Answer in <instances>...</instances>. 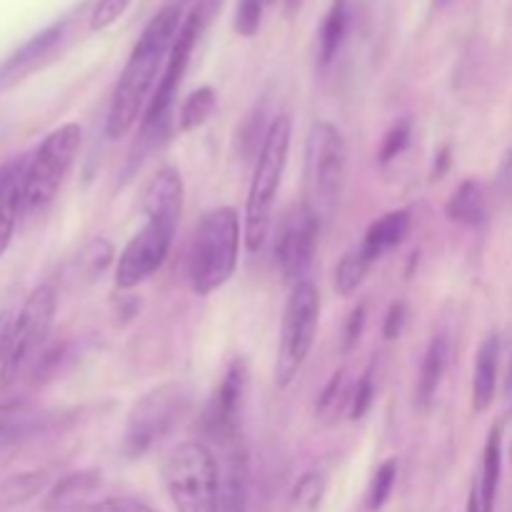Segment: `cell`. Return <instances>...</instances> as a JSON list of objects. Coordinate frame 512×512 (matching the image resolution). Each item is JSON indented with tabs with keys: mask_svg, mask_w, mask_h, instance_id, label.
<instances>
[{
	"mask_svg": "<svg viewBox=\"0 0 512 512\" xmlns=\"http://www.w3.org/2000/svg\"><path fill=\"white\" fill-rule=\"evenodd\" d=\"M188 8L190 0H165L163 8L150 18V23L140 33L110 98L108 118H105V135L110 140L125 138L143 120L155 85L170 58V50L188 18Z\"/></svg>",
	"mask_w": 512,
	"mask_h": 512,
	"instance_id": "6da1fadb",
	"label": "cell"
},
{
	"mask_svg": "<svg viewBox=\"0 0 512 512\" xmlns=\"http://www.w3.org/2000/svg\"><path fill=\"white\" fill-rule=\"evenodd\" d=\"M243 240V220L233 208H215L203 215L188 255V280L193 293L210 295L233 278Z\"/></svg>",
	"mask_w": 512,
	"mask_h": 512,
	"instance_id": "7a4b0ae2",
	"label": "cell"
},
{
	"mask_svg": "<svg viewBox=\"0 0 512 512\" xmlns=\"http://www.w3.org/2000/svg\"><path fill=\"white\" fill-rule=\"evenodd\" d=\"M210 20V15L205 13V8L200 3H195L190 8L188 18H185L183 28H180L178 40H175L173 50H170V58L165 63L163 75H160L158 85H155V93L150 98L148 108H145L143 120H140L138 140H135L133 155H130V165L138 163L150 153V150L158 148L165 140L170 130V115H173V103L178 98V88L183 83V75L188 70L190 55H193L195 43H198L200 33H203L205 23Z\"/></svg>",
	"mask_w": 512,
	"mask_h": 512,
	"instance_id": "3957f363",
	"label": "cell"
},
{
	"mask_svg": "<svg viewBox=\"0 0 512 512\" xmlns=\"http://www.w3.org/2000/svg\"><path fill=\"white\" fill-rule=\"evenodd\" d=\"M290 138H293V120L290 115H278L265 130L258 160H255L253 180H250L248 200H245V245L250 253H258L265 245L273 220L275 198L283 183L285 165H288Z\"/></svg>",
	"mask_w": 512,
	"mask_h": 512,
	"instance_id": "277c9868",
	"label": "cell"
},
{
	"mask_svg": "<svg viewBox=\"0 0 512 512\" xmlns=\"http://www.w3.org/2000/svg\"><path fill=\"white\" fill-rule=\"evenodd\" d=\"M345 170H348V148L343 133L328 120L310 125L305 138L303 203L318 215L320 223H328L338 210Z\"/></svg>",
	"mask_w": 512,
	"mask_h": 512,
	"instance_id": "5b68a950",
	"label": "cell"
},
{
	"mask_svg": "<svg viewBox=\"0 0 512 512\" xmlns=\"http://www.w3.org/2000/svg\"><path fill=\"white\" fill-rule=\"evenodd\" d=\"M163 483L178 512H223L218 458L200 440H185L170 450Z\"/></svg>",
	"mask_w": 512,
	"mask_h": 512,
	"instance_id": "8992f818",
	"label": "cell"
},
{
	"mask_svg": "<svg viewBox=\"0 0 512 512\" xmlns=\"http://www.w3.org/2000/svg\"><path fill=\"white\" fill-rule=\"evenodd\" d=\"M193 395L183 383H163L135 400L123 430L125 458H140L163 443L190 413Z\"/></svg>",
	"mask_w": 512,
	"mask_h": 512,
	"instance_id": "52a82bcc",
	"label": "cell"
},
{
	"mask_svg": "<svg viewBox=\"0 0 512 512\" xmlns=\"http://www.w3.org/2000/svg\"><path fill=\"white\" fill-rule=\"evenodd\" d=\"M83 130L78 123H65L43 138L28 155L23 180V215H35L53 203L65 175L73 168Z\"/></svg>",
	"mask_w": 512,
	"mask_h": 512,
	"instance_id": "ba28073f",
	"label": "cell"
},
{
	"mask_svg": "<svg viewBox=\"0 0 512 512\" xmlns=\"http://www.w3.org/2000/svg\"><path fill=\"white\" fill-rule=\"evenodd\" d=\"M55 310H58V293L53 283H43L25 298L20 313L13 318L10 330L8 355H5L3 370H0V388H10L18 383L20 375L38 363L45 343H48L50 328H53Z\"/></svg>",
	"mask_w": 512,
	"mask_h": 512,
	"instance_id": "9c48e42d",
	"label": "cell"
},
{
	"mask_svg": "<svg viewBox=\"0 0 512 512\" xmlns=\"http://www.w3.org/2000/svg\"><path fill=\"white\" fill-rule=\"evenodd\" d=\"M320 320V293L310 280L293 285L290 298L283 310L280 325V345L275 358V383L288 388L303 370L310 350H313L315 333Z\"/></svg>",
	"mask_w": 512,
	"mask_h": 512,
	"instance_id": "30bf717a",
	"label": "cell"
},
{
	"mask_svg": "<svg viewBox=\"0 0 512 512\" xmlns=\"http://www.w3.org/2000/svg\"><path fill=\"white\" fill-rule=\"evenodd\" d=\"M245 403H248V365L243 358H233L203 413V430L210 443L228 448L245 440Z\"/></svg>",
	"mask_w": 512,
	"mask_h": 512,
	"instance_id": "8fae6325",
	"label": "cell"
},
{
	"mask_svg": "<svg viewBox=\"0 0 512 512\" xmlns=\"http://www.w3.org/2000/svg\"><path fill=\"white\" fill-rule=\"evenodd\" d=\"M178 223L165 218H145V225L128 240L115 265V285L120 290L138 288L140 283L158 273L168 260L170 245Z\"/></svg>",
	"mask_w": 512,
	"mask_h": 512,
	"instance_id": "7c38bea8",
	"label": "cell"
},
{
	"mask_svg": "<svg viewBox=\"0 0 512 512\" xmlns=\"http://www.w3.org/2000/svg\"><path fill=\"white\" fill-rule=\"evenodd\" d=\"M320 225L323 223L318 220V215L305 203L293 205L283 218L278 243H275V258H278L280 275L290 288L308 280L315 248H318Z\"/></svg>",
	"mask_w": 512,
	"mask_h": 512,
	"instance_id": "4fadbf2b",
	"label": "cell"
},
{
	"mask_svg": "<svg viewBox=\"0 0 512 512\" xmlns=\"http://www.w3.org/2000/svg\"><path fill=\"white\" fill-rule=\"evenodd\" d=\"M220 510L248 512L250 503V455L245 440L220 448Z\"/></svg>",
	"mask_w": 512,
	"mask_h": 512,
	"instance_id": "5bb4252c",
	"label": "cell"
},
{
	"mask_svg": "<svg viewBox=\"0 0 512 512\" xmlns=\"http://www.w3.org/2000/svg\"><path fill=\"white\" fill-rule=\"evenodd\" d=\"M65 38V20L63 23L50 25L48 30H43L40 35H35L33 40L23 45L18 53L10 55L3 65H0V93L10 85L20 83L23 78H28L30 73L45 65L50 60V55L60 48Z\"/></svg>",
	"mask_w": 512,
	"mask_h": 512,
	"instance_id": "9a60e30c",
	"label": "cell"
},
{
	"mask_svg": "<svg viewBox=\"0 0 512 512\" xmlns=\"http://www.w3.org/2000/svg\"><path fill=\"white\" fill-rule=\"evenodd\" d=\"M28 168V155L13 158L0 165V258L13 240L15 225L23 215V180Z\"/></svg>",
	"mask_w": 512,
	"mask_h": 512,
	"instance_id": "2e32d148",
	"label": "cell"
},
{
	"mask_svg": "<svg viewBox=\"0 0 512 512\" xmlns=\"http://www.w3.org/2000/svg\"><path fill=\"white\" fill-rule=\"evenodd\" d=\"M500 473H503V425H493L485 440L478 478L468 498V503L478 512H495Z\"/></svg>",
	"mask_w": 512,
	"mask_h": 512,
	"instance_id": "e0dca14e",
	"label": "cell"
},
{
	"mask_svg": "<svg viewBox=\"0 0 512 512\" xmlns=\"http://www.w3.org/2000/svg\"><path fill=\"white\" fill-rule=\"evenodd\" d=\"M183 178L175 168H163L150 178L145 185L143 198H140V208H143L145 218H165L180 223L183 215Z\"/></svg>",
	"mask_w": 512,
	"mask_h": 512,
	"instance_id": "ac0fdd59",
	"label": "cell"
},
{
	"mask_svg": "<svg viewBox=\"0 0 512 512\" xmlns=\"http://www.w3.org/2000/svg\"><path fill=\"white\" fill-rule=\"evenodd\" d=\"M498 368H500V338L490 333L480 343L473 365V410L485 413L493 405L498 393Z\"/></svg>",
	"mask_w": 512,
	"mask_h": 512,
	"instance_id": "d6986e66",
	"label": "cell"
},
{
	"mask_svg": "<svg viewBox=\"0 0 512 512\" xmlns=\"http://www.w3.org/2000/svg\"><path fill=\"white\" fill-rule=\"evenodd\" d=\"M410 228H413V215L408 210H390V213H385L383 218L370 225L360 248L378 263L385 253L405 243Z\"/></svg>",
	"mask_w": 512,
	"mask_h": 512,
	"instance_id": "ffe728a7",
	"label": "cell"
},
{
	"mask_svg": "<svg viewBox=\"0 0 512 512\" xmlns=\"http://www.w3.org/2000/svg\"><path fill=\"white\" fill-rule=\"evenodd\" d=\"M43 423L45 415L25 400L0 403V453L38 433Z\"/></svg>",
	"mask_w": 512,
	"mask_h": 512,
	"instance_id": "44dd1931",
	"label": "cell"
},
{
	"mask_svg": "<svg viewBox=\"0 0 512 512\" xmlns=\"http://www.w3.org/2000/svg\"><path fill=\"white\" fill-rule=\"evenodd\" d=\"M448 355L450 345L445 335H435L430 340L428 350L423 355V365H420L418 373V388H415V403L420 410H430L435 403V395H438L440 383H443L445 368H448Z\"/></svg>",
	"mask_w": 512,
	"mask_h": 512,
	"instance_id": "7402d4cb",
	"label": "cell"
},
{
	"mask_svg": "<svg viewBox=\"0 0 512 512\" xmlns=\"http://www.w3.org/2000/svg\"><path fill=\"white\" fill-rule=\"evenodd\" d=\"M100 488V473L95 470H80L70 473L55 483V488L48 495V510H70L83 505L95 490Z\"/></svg>",
	"mask_w": 512,
	"mask_h": 512,
	"instance_id": "603a6c76",
	"label": "cell"
},
{
	"mask_svg": "<svg viewBox=\"0 0 512 512\" xmlns=\"http://www.w3.org/2000/svg\"><path fill=\"white\" fill-rule=\"evenodd\" d=\"M445 210H448V218L460 225H468V228L483 225L488 210H485V198L478 180H463V183L458 185V190L453 193V198L448 200V208Z\"/></svg>",
	"mask_w": 512,
	"mask_h": 512,
	"instance_id": "cb8c5ba5",
	"label": "cell"
},
{
	"mask_svg": "<svg viewBox=\"0 0 512 512\" xmlns=\"http://www.w3.org/2000/svg\"><path fill=\"white\" fill-rule=\"evenodd\" d=\"M348 33V0H333L318 33V60L330 65Z\"/></svg>",
	"mask_w": 512,
	"mask_h": 512,
	"instance_id": "d4e9b609",
	"label": "cell"
},
{
	"mask_svg": "<svg viewBox=\"0 0 512 512\" xmlns=\"http://www.w3.org/2000/svg\"><path fill=\"white\" fill-rule=\"evenodd\" d=\"M373 265L375 260L360 245L348 250L340 258V263L335 265V293L343 295V298H350L353 293H358V288L365 283Z\"/></svg>",
	"mask_w": 512,
	"mask_h": 512,
	"instance_id": "484cf974",
	"label": "cell"
},
{
	"mask_svg": "<svg viewBox=\"0 0 512 512\" xmlns=\"http://www.w3.org/2000/svg\"><path fill=\"white\" fill-rule=\"evenodd\" d=\"M353 388L350 383L348 370H338L333 373V378L328 380V385L323 388V393L318 395V405H315V413L325 423H333L338 420V415H343L345 410L350 413V403H353Z\"/></svg>",
	"mask_w": 512,
	"mask_h": 512,
	"instance_id": "4316f807",
	"label": "cell"
},
{
	"mask_svg": "<svg viewBox=\"0 0 512 512\" xmlns=\"http://www.w3.org/2000/svg\"><path fill=\"white\" fill-rule=\"evenodd\" d=\"M215 105H218V98H215V90L210 85H203V88L193 90V93L185 98V103L180 105L178 115V130L180 133H190V130H198L213 118Z\"/></svg>",
	"mask_w": 512,
	"mask_h": 512,
	"instance_id": "83f0119b",
	"label": "cell"
},
{
	"mask_svg": "<svg viewBox=\"0 0 512 512\" xmlns=\"http://www.w3.org/2000/svg\"><path fill=\"white\" fill-rule=\"evenodd\" d=\"M325 475L320 470H310L290 490L285 512H320L325 498Z\"/></svg>",
	"mask_w": 512,
	"mask_h": 512,
	"instance_id": "f1b7e54d",
	"label": "cell"
},
{
	"mask_svg": "<svg viewBox=\"0 0 512 512\" xmlns=\"http://www.w3.org/2000/svg\"><path fill=\"white\" fill-rule=\"evenodd\" d=\"M395 480H398V460L390 458L375 470L373 480H370V488H368V510L370 512H378L385 508V503L390 500V493L395 488Z\"/></svg>",
	"mask_w": 512,
	"mask_h": 512,
	"instance_id": "f546056e",
	"label": "cell"
},
{
	"mask_svg": "<svg viewBox=\"0 0 512 512\" xmlns=\"http://www.w3.org/2000/svg\"><path fill=\"white\" fill-rule=\"evenodd\" d=\"M410 138H413V123H410L408 118L398 120V123L385 133L383 145H380V153H378L380 163L388 165L393 163L395 158H400V155L405 153V148L410 145Z\"/></svg>",
	"mask_w": 512,
	"mask_h": 512,
	"instance_id": "4dcf8cb0",
	"label": "cell"
},
{
	"mask_svg": "<svg viewBox=\"0 0 512 512\" xmlns=\"http://www.w3.org/2000/svg\"><path fill=\"white\" fill-rule=\"evenodd\" d=\"M110 258H113V248H110L108 240L103 238H95L90 240L88 245L83 248V253H80L78 258V268L80 273L88 275V278H93L95 273H103L105 265L110 263Z\"/></svg>",
	"mask_w": 512,
	"mask_h": 512,
	"instance_id": "1f68e13d",
	"label": "cell"
},
{
	"mask_svg": "<svg viewBox=\"0 0 512 512\" xmlns=\"http://www.w3.org/2000/svg\"><path fill=\"white\" fill-rule=\"evenodd\" d=\"M375 400V365H368L353 388V403H350V418L363 420L370 413Z\"/></svg>",
	"mask_w": 512,
	"mask_h": 512,
	"instance_id": "d6a6232c",
	"label": "cell"
},
{
	"mask_svg": "<svg viewBox=\"0 0 512 512\" xmlns=\"http://www.w3.org/2000/svg\"><path fill=\"white\" fill-rule=\"evenodd\" d=\"M265 0H240L235 10V33L243 38H253L263 23Z\"/></svg>",
	"mask_w": 512,
	"mask_h": 512,
	"instance_id": "836d02e7",
	"label": "cell"
},
{
	"mask_svg": "<svg viewBox=\"0 0 512 512\" xmlns=\"http://www.w3.org/2000/svg\"><path fill=\"white\" fill-rule=\"evenodd\" d=\"M133 0H98L90 10V30H105L128 10Z\"/></svg>",
	"mask_w": 512,
	"mask_h": 512,
	"instance_id": "e575fe53",
	"label": "cell"
},
{
	"mask_svg": "<svg viewBox=\"0 0 512 512\" xmlns=\"http://www.w3.org/2000/svg\"><path fill=\"white\" fill-rule=\"evenodd\" d=\"M405 320H408V308L405 303H393L385 313V323H383V335L385 340H395L403 335Z\"/></svg>",
	"mask_w": 512,
	"mask_h": 512,
	"instance_id": "d590c367",
	"label": "cell"
},
{
	"mask_svg": "<svg viewBox=\"0 0 512 512\" xmlns=\"http://www.w3.org/2000/svg\"><path fill=\"white\" fill-rule=\"evenodd\" d=\"M88 512H155V510H150L148 505L140 503V500L135 498H110V500H103V503H98L95 508H90Z\"/></svg>",
	"mask_w": 512,
	"mask_h": 512,
	"instance_id": "8d00e7d4",
	"label": "cell"
},
{
	"mask_svg": "<svg viewBox=\"0 0 512 512\" xmlns=\"http://www.w3.org/2000/svg\"><path fill=\"white\" fill-rule=\"evenodd\" d=\"M363 328H365V305H358V308L350 313L348 328H345V353H350V350L360 343Z\"/></svg>",
	"mask_w": 512,
	"mask_h": 512,
	"instance_id": "74e56055",
	"label": "cell"
},
{
	"mask_svg": "<svg viewBox=\"0 0 512 512\" xmlns=\"http://www.w3.org/2000/svg\"><path fill=\"white\" fill-rule=\"evenodd\" d=\"M10 330H13V315H10L8 310H3V313H0V370H3L5 355H8Z\"/></svg>",
	"mask_w": 512,
	"mask_h": 512,
	"instance_id": "f35d334b",
	"label": "cell"
},
{
	"mask_svg": "<svg viewBox=\"0 0 512 512\" xmlns=\"http://www.w3.org/2000/svg\"><path fill=\"white\" fill-rule=\"evenodd\" d=\"M450 168V148L445 145L438 155H435V163H433V180H440Z\"/></svg>",
	"mask_w": 512,
	"mask_h": 512,
	"instance_id": "ab89813d",
	"label": "cell"
},
{
	"mask_svg": "<svg viewBox=\"0 0 512 512\" xmlns=\"http://www.w3.org/2000/svg\"><path fill=\"white\" fill-rule=\"evenodd\" d=\"M505 398L512 403V358H510V365H508V375H505Z\"/></svg>",
	"mask_w": 512,
	"mask_h": 512,
	"instance_id": "60d3db41",
	"label": "cell"
},
{
	"mask_svg": "<svg viewBox=\"0 0 512 512\" xmlns=\"http://www.w3.org/2000/svg\"><path fill=\"white\" fill-rule=\"evenodd\" d=\"M300 5H303V0H288V13H295V10H300Z\"/></svg>",
	"mask_w": 512,
	"mask_h": 512,
	"instance_id": "b9f144b4",
	"label": "cell"
},
{
	"mask_svg": "<svg viewBox=\"0 0 512 512\" xmlns=\"http://www.w3.org/2000/svg\"><path fill=\"white\" fill-rule=\"evenodd\" d=\"M448 3V0H435V5H445Z\"/></svg>",
	"mask_w": 512,
	"mask_h": 512,
	"instance_id": "7bdbcfd3",
	"label": "cell"
},
{
	"mask_svg": "<svg viewBox=\"0 0 512 512\" xmlns=\"http://www.w3.org/2000/svg\"><path fill=\"white\" fill-rule=\"evenodd\" d=\"M265 3H275V0H265Z\"/></svg>",
	"mask_w": 512,
	"mask_h": 512,
	"instance_id": "ee69618b",
	"label": "cell"
},
{
	"mask_svg": "<svg viewBox=\"0 0 512 512\" xmlns=\"http://www.w3.org/2000/svg\"><path fill=\"white\" fill-rule=\"evenodd\" d=\"M510 458H512V448H510Z\"/></svg>",
	"mask_w": 512,
	"mask_h": 512,
	"instance_id": "f6af8a7d",
	"label": "cell"
}]
</instances>
